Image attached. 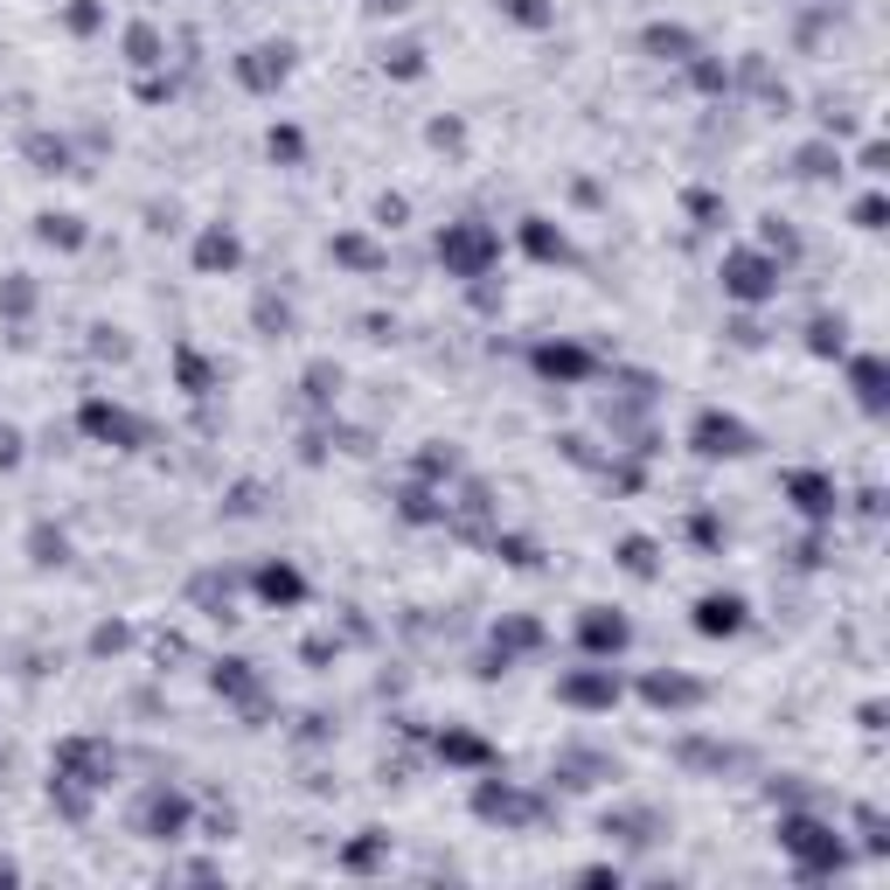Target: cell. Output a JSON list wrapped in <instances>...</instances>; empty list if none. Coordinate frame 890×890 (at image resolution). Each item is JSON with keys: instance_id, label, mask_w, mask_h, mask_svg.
Here are the masks:
<instances>
[{"instance_id": "obj_1", "label": "cell", "mask_w": 890, "mask_h": 890, "mask_svg": "<svg viewBox=\"0 0 890 890\" xmlns=\"http://www.w3.org/2000/svg\"><path fill=\"white\" fill-rule=\"evenodd\" d=\"M112 779H119V751L104 738H63L57 758H49V807L63 821H91V807Z\"/></svg>"}, {"instance_id": "obj_2", "label": "cell", "mask_w": 890, "mask_h": 890, "mask_svg": "<svg viewBox=\"0 0 890 890\" xmlns=\"http://www.w3.org/2000/svg\"><path fill=\"white\" fill-rule=\"evenodd\" d=\"M779 856L793 862L800 883H828V877H842L856 862V842L835 821L807 815V807H787V815H779Z\"/></svg>"}, {"instance_id": "obj_3", "label": "cell", "mask_w": 890, "mask_h": 890, "mask_svg": "<svg viewBox=\"0 0 890 890\" xmlns=\"http://www.w3.org/2000/svg\"><path fill=\"white\" fill-rule=\"evenodd\" d=\"M494 257H502V237H494L481 216H459V223L438 230V265L453 272V279H487Z\"/></svg>"}, {"instance_id": "obj_4", "label": "cell", "mask_w": 890, "mask_h": 890, "mask_svg": "<svg viewBox=\"0 0 890 890\" xmlns=\"http://www.w3.org/2000/svg\"><path fill=\"white\" fill-rule=\"evenodd\" d=\"M717 279H724V300L766 306V300H779V285H787V265H779V257H766L758 244H745V251H730L724 265H717Z\"/></svg>"}, {"instance_id": "obj_5", "label": "cell", "mask_w": 890, "mask_h": 890, "mask_svg": "<svg viewBox=\"0 0 890 890\" xmlns=\"http://www.w3.org/2000/svg\"><path fill=\"white\" fill-rule=\"evenodd\" d=\"M77 432H84L91 445H112V453H140V445H146V417H133L112 397H84V404H77Z\"/></svg>"}, {"instance_id": "obj_6", "label": "cell", "mask_w": 890, "mask_h": 890, "mask_svg": "<svg viewBox=\"0 0 890 890\" xmlns=\"http://www.w3.org/2000/svg\"><path fill=\"white\" fill-rule=\"evenodd\" d=\"M689 445H696V459H751L758 453V432L745 425L738 411H696V425H689Z\"/></svg>"}, {"instance_id": "obj_7", "label": "cell", "mask_w": 890, "mask_h": 890, "mask_svg": "<svg viewBox=\"0 0 890 890\" xmlns=\"http://www.w3.org/2000/svg\"><path fill=\"white\" fill-rule=\"evenodd\" d=\"M195 828V800L181 793V787H146V800H140V815H133V835H146V842H181V835Z\"/></svg>"}, {"instance_id": "obj_8", "label": "cell", "mask_w": 890, "mask_h": 890, "mask_svg": "<svg viewBox=\"0 0 890 890\" xmlns=\"http://www.w3.org/2000/svg\"><path fill=\"white\" fill-rule=\"evenodd\" d=\"M474 815L487 828H536L549 807H543V793H522V787H508V779H481V787H474Z\"/></svg>"}, {"instance_id": "obj_9", "label": "cell", "mask_w": 890, "mask_h": 890, "mask_svg": "<svg viewBox=\"0 0 890 890\" xmlns=\"http://www.w3.org/2000/svg\"><path fill=\"white\" fill-rule=\"evenodd\" d=\"M619 696H626V682L613 675V661H585V668L557 675V702H564V710H585V717H598V710H613Z\"/></svg>"}, {"instance_id": "obj_10", "label": "cell", "mask_w": 890, "mask_h": 890, "mask_svg": "<svg viewBox=\"0 0 890 890\" xmlns=\"http://www.w3.org/2000/svg\"><path fill=\"white\" fill-rule=\"evenodd\" d=\"M626 647H634V619L619 606H585L578 613V654L585 661H619Z\"/></svg>"}, {"instance_id": "obj_11", "label": "cell", "mask_w": 890, "mask_h": 890, "mask_svg": "<svg viewBox=\"0 0 890 890\" xmlns=\"http://www.w3.org/2000/svg\"><path fill=\"white\" fill-rule=\"evenodd\" d=\"M529 362H536V376H543V383H557V390H578V383H591V376H598V355H591V348H578V342H536V348H529Z\"/></svg>"}, {"instance_id": "obj_12", "label": "cell", "mask_w": 890, "mask_h": 890, "mask_svg": "<svg viewBox=\"0 0 890 890\" xmlns=\"http://www.w3.org/2000/svg\"><path fill=\"white\" fill-rule=\"evenodd\" d=\"M702 696H710V682H696V675H682V668H654V675H640V702H647V710L682 717V710H696Z\"/></svg>"}, {"instance_id": "obj_13", "label": "cell", "mask_w": 890, "mask_h": 890, "mask_svg": "<svg viewBox=\"0 0 890 890\" xmlns=\"http://www.w3.org/2000/svg\"><path fill=\"white\" fill-rule=\"evenodd\" d=\"M751 626V598L745 591H702L696 598V634L702 640H738Z\"/></svg>"}, {"instance_id": "obj_14", "label": "cell", "mask_w": 890, "mask_h": 890, "mask_svg": "<svg viewBox=\"0 0 890 890\" xmlns=\"http://www.w3.org/2000/svg\"><path fill=\"white\" fill-rule=\"evenodd\" d=\"M285 77H293V42H257V49L237 57V84L257 91V98H272Z\"/></svg>"}, {"instance_id": "obj_15", "label": "cell", "mask_w": 890, "mask_h": 890, "mask_svg": "<svg viewBox=\"0 0 890 890\" xmlns=\"http://www.w3.org/2000/svg\"><path fill=\"white\" fill-rule=\"evenodd\" d=\"M779 487H787V502H793L807 522H815V529H821V522H835V508H842V487H835L828 474H815V466H793V474L779 481Z\"/></svg>"}, {"instance_id": "obj_16", "label": "cell", "mask_w": 890, "mask_h": 890, "mask_svg": "<svg viewBox=\"0 0 890 890\" xmlns=\"http://www.w3.org/2000/svg\"><path fill=\"white\" fill-rule=\"evenodd\" d=\"M209 689L216 696H230V702H244L251 717H265V675H257L244 654H223L216 668H209Z\"/></svg>"}, {"instance_id": "obj_17", "label": "cell", "mask_w": 890, "mask_h": 890, "mask_svg": "<svg viewBox=\"0 0 890 890\" xmlns=\"http://www.w3.org/2000/svg\"><path fill=\"white\" fill-rule=\"evenodd\" d=\"M842 362H849L856 404L870 411V417H883V404H890V362H883V355H842Z\"/></svg>"}, {"instance_id": "obj_18", "label": "cell", "mask_w": 890, "mask_h": 890, "mask_svg": "<svg viewBox=\"0 0 890 890\" xmlns=\"http://www.w3.org/2000/svg\"><path fill=\"white\" fill-rule=\"evenodd\" d=\"M237 265H244L237 230H230V223H209L202 237H195V272H202V279H216V272H237Z\"/></svg>"}, {"instance_id": "obj_19", "label": "cell", "mask_w": 890, "mask_h": 890, "mask_svg": "<svg viewBox=\"0 0 890 890\" xmlns=\"http://www.w3.org/2000/svg\"><path fill=\"white\" fill-rule=\"evenodd\" d=\"M640 49H647L654 63H689V57H702L696 29H682V21H647V29H640Z\"/></svg>"}, {"instance_id": "obj_20", "label": "cell", "mask_w": 890, "mask_h": 890, "mask_svg": "<svg viewBox=\"0 0 890 890\" xmlns=\"http://www.w3.org/2000/svg\"><path fill=\"white\" fill-rule=\"evenodd\" d=\"M675 766H689V772H730V766H751V751L745 745H717V738H682V745H675Z\"/></svg>"}, {"instance_id": "obj_21", "label": "cell", "mask_w": 890, "mask_h": 890, "mask_svg": "<svg viewBox=\"0 0 890 890\" xmlns=\"http://www.w3.org/2000/svg\"><path fill=\"white\" fill-rule=\"evenodd\" d=\"M598 828H606V842H619V849H654L668 835V821L647 815V807H634V815H606Z\"/></svg>"}, {"instance_id": "obj_22", "label": "cell", "mask_w": 890, "mask_h": 890, "mask_svg": "<svg viewBox=\"0 0 890 890\" xmlns=\"http://www.w3.org/2000/svg\"><path fill=\"white\" fill-rule=\"evenodd\" d=\"M522 251H529L536 265H570V257H578V251H570V237L549 216H522Z\"/></svg>"}, {"instance_id": "obj_23", "label": "cell", "mask_w": 890, "mask_h": 890, "mask_svg": "<svg viewBox=\"0 0 890 890\" xmlns=\"http://www.w3.org/2000/svg\"><path fill=\"white\" fill-rule=\"evenodd\" d=\"M251 591L265 598V606H300V598H306V578L279 557V564H257V570H251Z\"/></svg>"}, {"instance_id": "obj_24", "label": "cell", "mask_w": 890, "mask_h": 890, "mask_svg": "<svg viewBox=\"0 0 890 890\" xmlns=\"http://www.w3.org/2000/svg\"><path fill=\"white\" fill-rule=\"evenodd\" d=\"M36 237H42L49 251H84L91 230H84V216H70V209H42V216H36Z\"/></svg>"}, {"instance_id": "obj_25", "label": "cell", "mask_w": 890, "mask_h": 890, "mask_svg": "<svg viewBox=\"0 0 890 890\" xmlns=\"http://www.w3.org/2000/svg\"><path fill=\"white\" fill-rule=\"evenodd\" d=\"M432 751L445 758V766H494V745L487 738H474V730H438V738H432Z\"/></svg>"}, {"instance_id": "obj_26", "label": "cell", "mask_w": 890, "mask_h": 890, "mask_svg": "<svg viewBox=\"0 0 890 890\" xmlns=\"http://www.w3.org/2000/svg\"><path fill=\"white\" fill-rule=\"evenodd\" d=\"M21 153L36 161V174H77V146L63 133H29V140H21Z\"/></svg>"}, {"instance_id": "obj_27", "label": "cell", "mask_w": 890, "mask_h": 890, "mask_svg": "<svg viewBox=\"0 0 890 890\" xmlns=\"http://www.w3.org/2000/svg\"><path fill=\"white\" fill-rule=\"evenodd\" d=\"M613 564L626 570V578H661V543L654 536H619V549H613Z\"/></svg>"}, {"instance_id": "obj_28", "label": "cell", "mask_w": 890, "mask_h": 890, "mask_svg": "<svg viewBox=\"0 0 890 890\" xmlns=\"http://www.w3.org/2000/svg\"><path fill=\"white\" fill-rule=\"evenodd\" d=\"M29 564L36 570H63L70 564V536L57 529V522H36V529H29Z\"/></svg>"}, {"instance_id": "obj_29", "label": "cell", "mask_w": 890, "mask_h": 890, "mask_svg": "<svg viewBox=\"0 0 890 890\" xmlns=\"http://www.w3.org/2000/svg\"><path fill=\"white\" fill-rule=\"evenodd\" d=\"M807 348H815L821 362H828V355L842 362V355H849V321H842V313H815V321H807Z\"/></svg>"}, {"instance_id": "obj_30", "label": "cell", "mask_w": 890, "mask_h": 890, "mask_svg": "<svg viewBox=\"0 0 890 890\" xmlns=\"http://www.w3.org/2000/svg\"><path fill=\"white\" fill-rule=\"evenodd\" d=\"M174 376H181V390H189V397H209V390L223 383V370H216V362H202V355H195L189 342L174 348Z\"/></svg>"}, {"instance_id": "obj_31", "label": "cell", "mask_w": 890, "mask_h": 890, "mask_svg": "<svg viewBox=\"0 0 890 890\" xmlns=\"http://www.w3.org/2000/svg\"><path fill=\"white\" fill-rule=\"evenodd\" d=\"M125 63H133V70L168 63V36L153 29V21H133V29H125Z\"/></svg>"}, {"instance_id": "obj_32", "label": "cell", "mask_w": 890, "mask_h": 890, "mask_svg": "<svg viewBox=\"0 0 890 890\" xmlns=\"http://www.w3.org/2000/svg\"><path fill=\"white\" fill-rule=\"evenodd\" d=\"M383 856H390V835L383 828H362V842L342 849V870L348 877H370V870H383Z\"/></svg>"}, {"instance_id": "obj_33", "label": "cell", "mask_w": 890, "mask_h": 890, "mask_svg": "<svg viewBox=\"0 0 890 890\" xmlns=\"http://www.w3.org/2000/svg\"><path fill=\"white\" fill-rule=\"evenodd\" d=\"M793 174H800V181H835V174H842V146H835V140L800 146V153H793Z\"/></svg>"}, {"instance_id": "obj_34", "label": "cell", "mask_w": 890, "mask_h": 890, "mask_svg": "<svg viewBox=\"0 0 890 890\" xmlns=\"http://www.w3.org/2000/svg\"><path fill=\"white\" fill-rule=\"evenodd\" d=\"M230 591H237V585H230L223 570H202V578L189 585V598H195V606H202L209 619H237V613H230Z\"/></svg>"}, {"instance_id": "obj_35", "label": "cell", "mask_w": 890, "mask_h": 890, "mask_svg": "<svg viewBox=\"0 0 890 890\" xmlns=\"http://www.w3.org/2000/svg\"><path fill=\"white\" fill-rule=\"evenodd\" d=\"M0 313H8V321H29V313H36V279L29 272L0 279Z\"/></svg>"}, {"instance_id": "obj_36", "label": "cell", "mask_w": 890, "mask_h": 890, "mask_svg": "<svg viewBox=\"0 0 890 890\" xmlns=\"http://www.w3.org/2000/svg\"><path fill=\"white\" fill-rule=\"evenodd\" d=\"M300 390H306V404H313V411H327L334 397H342V370H334V362H313V370L300 376Z\"/></svg>"}, {"instance_id": "obj_37", "label": "cell", "mask_w": 890, "mask_h": 890, "mask_svg": "<svg viewBox=\"0 0 890 890\" xmlns=\"http://www.w3.org/2000/svg\"><path fill=\"white\" fill-rule=\"evenodd\" d=\"M251 321H257V334H272V342H285V334H293V306H285L279 293H257Z\"/></svg>"}, {"instance_id": "obj_38", "label": "cell", "mask_w": 890, "mask_h": 890, "mask_svg": "<svg viewBox=\"0 0 890 890\" xmlns=\"http://www.w3.org/2000/svg\"><path fill=\"white\" fill-rule=\"evenodd\" d=\"M494 8H502L515 29H549V21H557V0H494Z\"/></svg>"}, {"instance_id": "obj_39", "label": "cell", "mask_w": 890, "mask_h": 890, "mask_svg": "<svg viewBox=\"0 0 890 890\" xmlns=\"http://www.w3.org/2000/svg\"><path fill=\"white\" fill-rule=\"evenodd\" d=\"M334 257H342V265H355V272H383V251H376L370 237H355V230H342V237H334Z\"/></svg>"}, {"instance_id": "obj_40", "label": "cell", "mask_w": 890, "mask_h": 890, "mask_svg": "<svg viewBox=\"0 0 890 890\" xmlns=\"http://www.w3.org/2000/svg\"><path fill=\"white\" fill-rule=\"evenodd\" d=\"M265 153H272V161H285V168H300V161H306V133H300V125H272V133H265Z\"/></svg>"}, {"instance_id": "obj_41", "label": "cell", "mask_w": 890, "mask_h": 890, "mask_svg": "<svg viewBox=\"0 0 890 890\" xmlns=\"http://www.w3.org/2000/svg\"><path fill=\"white\" fill-rule=\"evenodd\" d=\"M856 849H862V856H890V835H883V815H877V807H856Z\"/></svg>"}, {"instance_id": "obj_42", "label": "cell", "mask_w": 890, "mask_h": 890, "mask_svg": "<svg viewBox=\"0 0 890 890\" xmlns=\"http://www.w3.org/2000/svg\"><path fill=\"white\" fill-rule=\"evenodd\" d=\"M459 474V453H453V445H425V453H417V481H453Z\"/></svg>"}, {"instance_id": "obj_43", "label": "cell", "mask_w": 890, "mask_h": 890, "mask_svg": "<svg viewBox=\"0 0 890 890\" xmlns=\"http://www.w3.org/2000/svg\"><path fill=\"white\" fill-rule=\"evenodd\" d=\"M383 70L411 84V77H425V49H417V42H390V49H383Z\"/></svg>"}, {"instance_id": "obj_44", "label": "cell", "mask_w": 890, "mask_h": 890, "mask_svg": "<svg viewBox=\"0 0 890 890\" xmlns=\"http://www.w3.org/2000/svg\"><path fill=\"white\" fill-rule=\"evenodd\" d=\"M125 647H133V626H125V619H104L98 634H91V654H98V661H112V654H125Z\"/></svg>"}, {"instance_id": "obj_45", "label": "cell", "mask_w": 890, "mask_h": 890, "mask_svg": "<svg viewBox=\"0 0 890 890\" xmlns=\"http://www.w3.org/2000/svg\"><path fill=\"white\" fill-rule=\"evenodd\" d=\"M494 557H508L515 570H536L543 557H536V543L529 536H502V529H494Z\"/></svg>"}, {"instance_id": "obj_46", "label": "cell", "mask_w": 890, "mask_h": 890, "mask_svg": "<svg viewBox=\"0 0 890 890\" xmlns=\"http://www.w3.org/2000/svg\"><path fill=\"white\" fill-rule=\"evenodd\" d=\"M63 29H70V36L104 29V8H98V0H70V8H63Z\"/></svg>"}, {"instance_id": "obj_47", "label": "cell", "mask_w": 890, "mask_h": 890, "mask_svg": "<svg viewBox=\"0 0 890 890\" xmlns=\"http://www.w3.org/2000/svg\"><path fill=\"white\" fill-rule=\"evenodd\" d=\"M257 508H265V487H257V481L230 487V502H223V515H257Z\"/></svg>"}, {"instance_id": "obj_48", "label": "cell", "mask_w": 890, "mask_h": 890, "mask_svg": "<svg viewBox=\"0 0 890 890\" xmlns=\"http://www.w3.org/2000/svg\"><path fill=\"white\" fill-rule=\"evenodd\" d=\"M689 216H696L702 230H717V223H724V202H717L710 189H689Z\"/></svg>"}, {"instance_id": "obj_49", "label": "cell", "mask_w": 890, "mask_h": 890, "mask_svg": "<svg viewBox=\"0 0 890 890\" xmlns=\"http://www.w3.org/2000/svg\"><path fill=\"white\" fill-rule=\"evenodd\" d=\"M689 536H696L702 549H717V543H724V522H717L710 508H696V515H689Z\"/></svg>"}, {"instance_id": "obj_50", "label": "cell", "mask_w": 890, "mask_h": 890, "mask_svg": "<svg viewBox=\"0 0 890 890\" xmlns=\"http://www.w3.org/2000/svg\"><path fill=\"white\" fill-rule=\"evenodd\" d=\"M432 146H438V153H459V146H466V125H459V119H432Z\"/></svg>"}, {"instance_id": "obj_51", "label": "cell", "mask_w": 890, "mask_h": 890, "mask_svg": "<svg viewBox=\"0 0 890 890\" xmlns=\"http://www.w3.org/2000/svg\"><path fill=\"white\" fill-rule=\"evenodd\" d=\"M29 459V445H21V432L14 425H0V474H8V466H21Z\"/></svg>"}, {"instance_id": "obj_52", "label": "cell", "mask_w": 890, "mask_h": 890, "mask_svg": "<svg viewBox=\"0 0 890 890\" xmlns=\"http://www.w3.org/2000/svg\"><path fill=\"white\" fill-rule=\"evenodd\" d=\"M883 216H890L883 195H862V202H856V230H883Z\"/></svg>"}, {"instance_id": "obj_53", "label": "cell", "mask_w": 890, "mask_h": 890, "mask_svg": "<svg viewBox=\"0 0 890 890\" xmlns=\"http://www.w3.org/2000/svg\"><path fill=\"white\" fill-rule=\"evenodd\" d=\"M730 342H738V348H758V342H766V327H758L751 313H738V321H730Z\"/></svg>"}, {"instance_id": "obj_54", "label": "cell", "mask_w": 890, "mask_h": 890, "mask_svg": "<svg viewBox=\"0 0 890 890\" xmlns=\"http://www.w3.org/2000/svg\"><path fill=\"white\" fill-rule=\"evenodd\" d=\"M404 216H411V202H404V195H383V202H376V223H383V230H397Z\"/></svg>"}, {"instance_id": "obj_55", "label": "cell", "mask_w": 890, "mask_h": 890, "mask_svg": "<svg viewBox=\"0 0 890 890\" xmlns=\"http://www.w3.org/2000/svg\"><path fill=\"white\" fill-rule=\"evenodd\" d=\"M362 14H370V21H397V14H411V0H362Z\"/></svg>"}, {"instance_id": "obj_56", "label": "cell", "mask_w": 890, "mask_h": 890, "mask_svg": "<svg viewBox=\"0 0 890 890\" xmlns=\"http://www.w3.org/2000/svg\"><path fill=\"white\" fill-rule=\"evenodd\" d=\"M300 738H306V745H327V738H334V724H327L321 710H313V717H300Z\"/></svg>"}, {"instance_id": "obj_57", "label": "cell", "mask_w": 890, "mask_h": 890, "mask_svg": "<svg viewBox=\"0 0 890 890\" xmlns=\"http://www.w3.org/2000/svg\"><path fill=\"white\" fill-rule=\"evenodd\" d=\"M98 355H112V362H125V334L119 327H98V342H91Z\"/></svg>"}]
</instances>
